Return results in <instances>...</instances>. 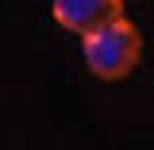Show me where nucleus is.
Returning <instances> with one entry per match:
<instances>
[{
	"mask_svg": "<svg viewBox=\"0 0 154 150\" xmlns=\"http://www.w3.org/2000/svg\"><path fill=\"white\" fill-rule=\"evenodd\" d=\"M81 54L89 73L100 81H123L135 73L139 58H143V35L127 16H116L108 23L93 27L89 35H81Z\"/></svg>",
	"mask_w": 154,
	"mask_h": 150,
	"instance_id": "1",
	"label": "nucleus"
},
{
	"mask_svg": "<svg viewBox=\"0 0 154 150\" xmlns=\"http://www.w3.org/2000/svg\"><path fill=\"white\" fill-rule=\"evenodd\" d=\"M50 16L69 35H89L93 27L123 16V4L119 0H50Z\"/></svg>",
	"mask_w": 154,
	"mask_h": 150,
	"instance_id": "2",
	"label": "nucleus"
}]
</instances>
